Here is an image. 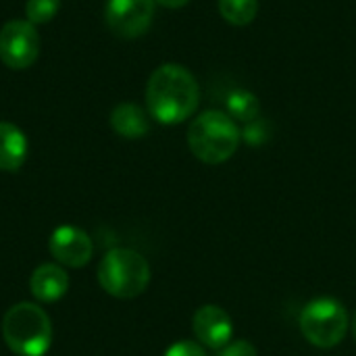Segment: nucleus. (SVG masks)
<instances>
[{"mask_svg":"<svg viewBox=\"0 0 356 356\" xmlns=\"http://www.w3.org/2000/svg\"><path fill=\"white\" fill-rule=\"evenodd\" d=\"M156 4H161V6H165V8H181V6H186L190 0H154Z\"/></svg>","mask_w":356,"mask_h":356,"instance_id":"19","label":"nucleus"},{"mask_svg":"<svg viewBox=\"0 0 356 356\" xmlns=\"http://www.w3.org/2000/svg\"><path fill=\"white\" fill-rule=\"evenodd\" d=\"M98 284L108 296L136 298L150 284V265L138 250L113 248L98 265Z\"/></svg>","mask_w":356,"mask_h":356,"instance_id":"4","label":"nucleus"},{"mask_svg":"<svg viewBox=\"0 0 356 356\" xmlns=\"http://www.w3.org/2000/svg\"><path fill=\"white\" fill-rule=\"evenodd\" d=\"M154 0H108L104 19L115 35L125 40L140 38L154 19Z\"/></svg>","mask_w":356,"mask_h":356,"instance_id":"7","label":"nucleus"},{"mask_svg":"<svg viewBox=\"0 0 356 356\" xmlns=\"http://www.w3.org/2000/svg\"><path fill=\"white\" fill-rule=\"evenodd\" d=\"M111 127L121 138H127V140L144 138L150 131L148 113L144 108H140L138 104L123 102V104L113 108V113H111Z\"/></svg>","mask_w":356,"mask_h":356,"instance_id":"12","label":"nucleus"},{"mask_svg":"<svg viewBox=\"0 0 356 356\" xmlns=\"http://www.w3.org/2000/svg\"><path fill=\"white\" fill-rule=\"evenodd\" d=\"M240 140V127L223 111H204L188 129V146L192 154L207 165H221L229 161L236 154Z\"/></svg>","mask_w":356,"mask_h":356,"instance_id":"2","label":"nucleus"},{"mask_svg":"<svg viewBox=\"0 0 356 356\" xmlns=\"http://www.w3.org/2000/svg\"><path fill=\"white\" fill-rule=\"evenodd\" d=\"M350 325H353V336H355V340H356V313H355V319H353V323H350Z\"/></svg>","mask_w":356,"mask_h":356,"instance_id":"20","label":"nucleus"},{"mask_svg":"<svg viewBox=\"0 0 356 356\" xmlns=\"http://www.w3.org/2000/svg\"><path fill=\"white\" fill-rule=\"evenodd\" d=\"M192 330L196 340L211 350H219L232 342L234 323L232 317L217 305H204L194 313Z\"/></svg>","mask_w":356,"mask_h":356,"instance_id":"9","label":"nucleus"},{"mask_svg":"<svg viewBox=\"0 0 356 356\" xmlns=\"http://www.w3.org/2000/svg\"><path fill=\"white\" fill-rule=\"evenodd\" d=\"M200 104V86L190 69L177 63L156 67L146 83V106L163 125L188 121Z\"/></svg>","mask_w":356,"mask_h":356,"instance_id":"1","label":"nucleus"},{"mask_svg":"<svg viewBox=\"0 0 356 356\" xmlns=\"http://www.w3.org/2000/svg\"><path fill=\"white\" fill-rule=\"evenodd\" d=\"M163 356H207V353L202 344L192 342V340H181V342L171 344Z\"/></svg>","mask_w":356,"mask_h":356,"instance_id":"17","label":"nucleus"},{"mask_svg":"<svg viewBox=\"0 0 356 356\" xmlns=\"http://www.w3.org/2000/svg\"><path fill=\"white\" fill-rule=\"evenodd\" d=\"M40 54V35L29 21H8L0 29V60L8 69H27Z\"/></svg>","mask_w":356,"mask_h":356,"instance_id":"6","label":"nucleus"},{"mask_svg":"<svg viewBox=\"0 0 356 356\" xmlns=\"http://www.w3.org/2000/svg\"><path fill=\"white\" fill-rule=\"evenodd\" d=\"M2 338L15 355L44 356L52 344L50 317L33 302H19L2 319Z\"/></svg>","mask_w":356,"mask_h":356,"instance_id":"3","label":"nucleus"},{"mask_svg":"<svg viewBox=\"0 0 356 356\" xmlns=\"http://www.w3.org/2000/svg\"><path fill=\"white\" fill-rule=\"evenodd\" d=\"M225 113L234 121L250 123V121L259 119V115H261V102H259L257 94H252L250 90L236 88V90H232L225 96Z\"/></svg>","mask_w":356,"mask_h":356,"instance_id":"13","label":"nucleus"},{"mask_svg":"<svg viewBox=\"0 0 356 356\" xmlns=\"http://www.w3.org/2000/svg\"><path fill=\"white\" fill-rule=\"evenodd\" d=\"M300 332L309 344L317 348H334L338 346L348 332V313L344 305L336 298L321 296L311 300L300 311Z\"/></svg>","mask_w":356,"mask_h":356,"instance_id":"5","label":"nucleus"},{"mask_svg":"<svg viewBox=\"0 0 356 356\" xmlns=\"http://www.w3.org/2000/svg\"><path fill=\"white\" fill-rule=\"evenodd\" d=\"M29 290L38 302H56L69 290V275L58 263H44L31 273Z\"/></svg>","mask_w":356,"mask_h":356,"instance_id":"10","label":"nucleus"},{"mask_svg":"<svg viewBox=\"0 0 356 356\" xmlns=\"http://www.w3.org/2000/svg\"><path fill=\"white\" fill-rule=\"evenodd\" d=\"M240 134H242V140L248 146H263L271 138V125H269V121L259 117V119L246 123Z\"/></svg>","mask_w":356,"mask_h":356,"instance_id":"16","label":"nucleus"},{"mask_svg":"<svg viewBox=\"0 0 356 356\" xmlns=\"http://www.w3.org/2000/svg\"><path fill=\"white\" fill-rule=\"evenodd\" d=\"M219 15L232 25H248L259 15V0H219Z\"/></svg>","mask_w":356,"mask_h":356,"instance_id":"14","label":"nucleus"},{"mask_svg":"<svg viewBox=\"0 0 356 356\" xmlns=\"http://www.w3.org/2000/svg\"><path fill=\"white\" fill-rule=\"evenodd\" d=\"M27 138L25 134L8 123V121H0V171H17L23 167L25 159H27Z\"/></svg>","mask_w":356,"mask_h":356,"instance_id":"11","label":"nucleus"},{"mask_svg":"<svg viewBox=\"0 0 356 356\" xmlns=\"http://www.w3.org/2000/svg\"><path fill=\"white\" fill-rule=\"evenodd\" d=\"M215 356H257V348L248 340H236L219 348Z\"/></svg>","mask_w":356,"mask_h":356,"instance_id":"18","label":"nucleus"},{"mask_svg":"<svg viewBox=\"0 0 356 356\" xmlns=\"http://www.w3.org/2000/svg\"><path fill=\"white\" fill-rule=\"evenodd\" d=\"M48 250L58 265L79 269L90 263L94 254V242L83 229L73 225H60L52 232L48 240Z\"/></svg>","mask_w":356,"mask_h":356,"instance_id":"8","label":"nucleus"},{"mask_svg":"<svg viewBox=\"0 0 356 356\" xmlns=\"http://www.w3.org/2000/svg\"><path fill=\"white\" fill-rule=\"evenodd\" d=\"M58 8H60V0H27L25 15L29 23L40 25V23L52 21Z\"/></svg>","mask_w":356,"mask_h":356,"instance_id":"15","label":"nucleus"}]
</instances>
